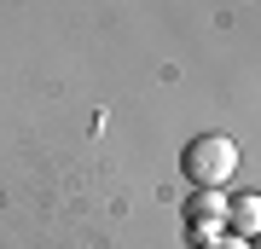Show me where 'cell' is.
<instances>
[{
	"instance_id": "cell-1",
	"label": "cell",
	"mask_w": 261,
	"mask_h": 249,
	"mask_svg": "<svg viewBox=\"0 0 261 249\" xmlns=\"http://www.w3.org/2000/svg\"><path fill=\"white\" fill-rule=\"evenodd\" d=\"M180 168H186V180L197 185V191H221V185L232 180V168H238V145L226 133H203V139L186 145Z\"/></svg>"
},
{
	"instance_id": "cell-2",
	"label": "cell",
	"mask_w": 261,
	"mask_h": 249,
	"mask_svg": "<svg viewBox=\"0 0 261 249\" xmlns=\"http://www.w3.org/2000/svg\"><path fill=\"white\" fill-rule=\"evenodd\" d=\"M226 232H232V238H244V243L261 232V197H255V191H244V197H232V203H226Z\"/></svg>"
},
{
	"instance_id": "cell-3",
	"label": "cell",
	"mask_w": 261,
	"mask_h": 249,
	"mask_svg": "<svg viewBox=\"0 0 261 249\" xmlns=\"http://www.w3.org/2000/svg\"><path fill=\"white\" fill-rule=\"evenodd\" d=\"M186 220H215V226H226V197H221V191H197L192 203H186Z\"/></svg>"
},
{
	"instance_id": "cell-4",
	"label": "cell",
	"mask_w": 261,
	"mask_h": 249,
	"mask_svg": "<svg viewBox=\"0 0 261 249\" xmlns=\"http://www.w3.org/2000/svg\"><path fill=\"white\" fill-rule=\"evenodd\" d=\"M221 232H226V226H215V220H186V238H192V243H215Z\"/></svg>"
},
{
	"instance_id": "cell-5",
	"label": "cell",
	"mask_w": 261,
	"mask_h": 249,
	"mask_svg": "<svg viewBox=\"0 0 261 249\" xmlns=\"http://www.w3.org/2000/svg\"><path fill=\"white\" fill-rule=\"evenodd\" d=\"M197 249H250V243H244V238H232V232H221L215 243H197Z\"/></svg>"
},
{
	"instance_id": "cell-6",
	"label": "cell",
	"mask_w": 261,
	"mask_h": 249,
	"mask_svg": "<svg viewBox=\"0 0 261 249\" xmlns=\"http://www.w3.org/2000/svg\"><path fill=\"white\" fill-rule=\"evenodd\" d=\"M250 249H261V232H255V243H250Z\"/></svg>"
}]
</instances>
